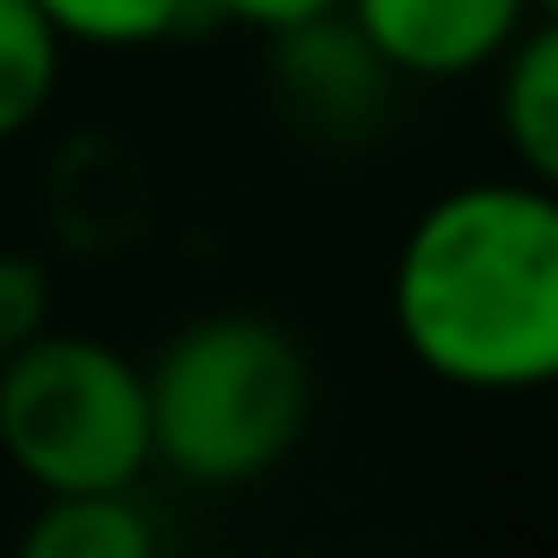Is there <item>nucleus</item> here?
Listing matches in <instances>:
<instances>
[{
	"instance_id": "9b49d317",
	"label": "nucleus",
	"mask_w": 558,
	"mask_h": 558,
	"mask_svg": "<svg viewBox=\"0 0 558 558\" xmlns=\"http://www.w3.org/2000/svg\"><path fill=\"white\" fill-rule=\"evenodd\" d=\"M537 8H545V14H551V8H558V0H537Z\"/></svg>"
},
{
	"instance_id": "0eeeda50",
	"label": "nucleus",
	"mask_w": 558,
	"mask_h": 558,
	"mask_svg": "<svg viewBox=\"0 0 558 558\" xmlns=\"http://www.w3.org/2000/svg\"><path fill=\"white\" fill-rule=\"evenodd\" d=\"M64 78V43L28 0H0V142L36 128Z\"/></svg>"
},
{
	"instance_id": "f257e3e1",
	"label": "nucleus",
	"mask_w": 558,
	"mask_h": 558,
	"mask_svg": "<svg viewBox=\"0 0 558 558\" xmlns=\"http://www.w3.org/2000/svg\"><path fill=\"white\" fill-rule=\"evenodd\" d=\"M410 361L466 396H523L558 368V198L531 178L452 184L410 219L389 269Z\"/></svg>"
},
{
	"instance_id": "7ed1b4c3",
	"label": "nucleus",
	"mask_w": 558,
	"mask_h": 558,
	"mask_svg": "<svg viewBox=\"0 0 558 558\" xmlns=\"http://www.w3.org/2000/svg\"><path fill=\"white\" fill-rule=\"evenodd\" d=\"M0 452L36 495H121L149 474L142 361L50 326L0 361Z\"/></svg>"
},
{
	"instance_id": "6e6552de",
	"label": "nucleus",
	"mask_w": 558,
	"mask_h": 558,
	"mask_svg": "<svg viewBox=\"0 0 558 558\" xmlns=\"http://www.w3.org/2000/svg\"><path fill=\"white\" fill-rule=\"evenodd\" d=\"M57 43H85V50H149L198 22V0H28Z\"/></svg>"
},
{
	"instance_id": "9d476101",
	"label": "nucleus",
	"mask_w": 558,
	"mask_h": 558,
	"mask_svg": "<svg viewBox=\"0 0 558 558\" xmlns=\"http://www.w3.org/2000/svg\"><path fill=\"white\" fill-rule=\"evenodd\" d=\"M198 8L227 14V22H241V28H262V36H290V28H304V22L340 14V0H198Z\"/></svg>"
},
{
	"instance_id": "f03ea898",
	"label": "nucleus",
	"mask_w": 558,
	"mask_h": 558,
	"mask_svg": "<svg viewBox=\"0 0 558 558\" xmlns=\"http://www.w3.org/2000/svg\"><path fill=\"white\" fill-rule=\"evenodd\" d=\"M149 466L191 488H241L290 460L312 417V361L262 312H205L142 361Z\"/></svg>"
},
{
	"instance_id": "20e7f679",
	"label": "nucleus",
	"mask_w": 558,
	"mask_h": 558,
	"mask_svg": "<svg viewBox=\"0 0 558 558\" xmlns=\"http://www.w3.org/2000/svg\"><path fill=\"white\" fill-rule=\"evenodd\" d=\"M537 14V0H340L354 43L396 78H474Z\"/></svg>"
},
{
	"instance_id": "423d86ee",
	"label": "nucleus",
	"mask_w": 558,
	"mask_h": 558,
	"mask_svg": "<svg viewBox=\"0 0 558 558\" xmlns=\"http://www.w3.org/2000/svg\"><path fill=\"white\" fill-rule=\"evenodd\" d=\"M14 558H163L156 551V523L135 502V488L121 495H43L36 517L14 537Z\"/></svg>"
},
{
	"instance_id": "1a4fd4ad",
	"label": "nucleus",
	"mask_w": 558,
	"mask_h": 558,
	"mask_svg": "<svg viewBox=\"0 0 558 558\" xmlns=\"http://www.w3.org/2000/svg\"><path fill=\"white\" fill-rule=\"evenodd\" d=\"M50 269L22 247H0V361H14L28 340L50 332Z\"/></svg>"
},
{
	"instance_id": "39448f33",
	"label": "nucleus",
	"mask_w": 558,
	"mask_h": 558,
	"mask_svg": "<svg viewBox=\"0 0 558 558\" xmlns=\"http://www.w3.org/2000/svg\"><path fill=\"white\" fill-rule=\"evenodd\" d=\"M495 128H502L517 178L558 184V28L551 14H537L502 57H495Z\"/></svg>"
}]
</instances>
